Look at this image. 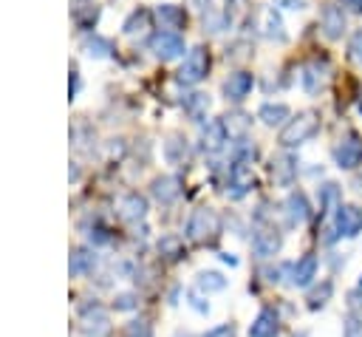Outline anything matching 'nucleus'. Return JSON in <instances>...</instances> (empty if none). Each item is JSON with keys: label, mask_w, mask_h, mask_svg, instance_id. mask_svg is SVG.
<instances>
[{"label": "nucleus", "mask_w": 362, "mask_h": 337, "mask_svg": "<svg viewBox=\"0 0 362 337\" xmlns=\"http://www.w3.org/2000/svg\"><path fill=\"white\" fill-rule=\"evenodd\" d=\"M342 6L348 11H354V14H362V0H342Z\"/></svg>", "instance_id": "41"}, {"label": "nucleus", "mask_w": 362, "mask_h": 337, "mask_svg": "<svg viewBox=\"0 0 362 337\" xmlns=\"http://www.w3.org/2000/svg\"><path fill=\"white\" fill-rule=\"evenodd\" d=\"M297 176V159L291 153H280L277 159H272V178L283 187H288Z\"/></svg>", "instance_id": "14"}, {"label": "nucleus", "mask_w": 362, "mask_h": 337, "mask_svg": "<svg viewBox=\"0 0 362 337\" xmlns=\"http://www.w3.org/2000/svg\"><path fill=\"white\" fill-rule=\"evenodd\" d=\"M206 337H235V326L232 323H223V326H215L206 331Z\"/></svg>", "instance_id": "37"}, {"label": "nucleus", "mask_w": 362, "mask_h": 337, "mask_svg": "<svg viewBox=\"0 0 362 337\" xmlns=\"http://www.w3.org/2000/svg\"><path fill=\"white\" fill-rule=\"evenodd\" d=\"M221 122H223V130H226L229 139H246V133H249V127H252V119H249L246 113H240V110L226 113Z\"/></svg>", "instance_id": "22"}, {"label": "nucleus", "mask_w": 362, "mask_h": 337, "mask_svg": "<svg viewBox=\"0 0 362 337\" xmlns=\"http://www.w3.org/2000/svg\"><path fill=\"white\" fill-rule=\"evenodd\" d=\"M328 68L325 65H320V62H308L305 68H303V88L308 91V93H317L322 85H325V79H328V74H325Z\"/></svg>", "instance_id": "24"}, {"label": "nucleus", "mask_w": 362, "mask_h": 337, "mask_svg": "<svg viewBox=\"0 0 362 337\" xmlns=\"http://www.w3.org/2000/svg\"><path fill=\"white\" fill-rule=\"evenodd\" d=\"M124 337H153V329H150V323L147 320H130L127 326H124Z\"/></svg>", "instance_id": "34"}, {"label": "nucleus", "mask_w": 362, "mask_h": 337, "mask_svg": "<svg viewBox=\"0 0 362 337\" xmlns=\"http://www.w3.org/2000/svg\"><path fill=\"white\" fill-rule=\"evenodd\" d=\"M314 278H317V258L314 255H303L291 266V286H308Z\"/></svg>", "instance_id": "19"}, {"label": "nucleus", "mask_w": 362, "mask_h": 337, "mask_svg": "<svg viewBox=\"0 0 362 337\" xmlns=\"http://www.w3.org/2000/svg\"><path fill=\"white\" fill-rule=\"evenodd\" d=\"M252 85H255V76H252L249 71H232V74L226 76V82H223V93H226V99L240 102V99L249 96Z\"/></svg>", "instance_id": "11"}, {"label": "nucleus", "mask_w": 362, "mask_h": 337, "mask_svg": "<svg viewBox=\"0 0 362 337\" xmlns=\"http://www.w3.org/2000/svg\"><path fill=\"white\" fill-rule=\"evenodd\" d=\"M76 91H79V74H76V68H71V99L76 96Z\"/></svg>", "instance_id": "42"}, {"label": "nucleus", "mask_w": 362, "mask_h": 337, "mask_svg": "<svg viewBox=\"0 0 362 337\" xmlns=\"http://www.w3.org/2000/svg\"><path fill=\"white\" fill-rule=\"evenodd\" d=\"M158 252H161V255H167L170 261H175V258H181V255H184V244H181V238H178V235H164V238L158 241Z\"/></svg>", "instance_id": "30"}, {"label": "nucleus", "mask_w": 362, "mask_h": 337, "mask_svg": "<svg viewBox=\"0 0 362 337\" xmlns=\"http://www.w3.org/2000/svg\"><path fill=\"white\" fill-rule=\"evenodd\" d=\"M331 292H334L331 280H322V283H320L317 289H311V292H308V306H311V309H322V306L328 303Z\"/></svg>", "instance_id": "32"}, {"label": "nucleus", "mask_w": 362, "mask_h": 337, "mask_svg": "<svg viewBox=\"0 0 362 337\" xmlns=\"http://www.w3.org/2000/svg\"><path fill=\"white\" fill-rule=\"evenodd\" d=\"M195 286H198V292H204V295L223 292V289H226V278H223L221 272H215V269H206V272H198Z\"/></svg>", "instance_id": "26"}, {"label": "nucleus", "mask_w": 362, "mask_h": 337, "mask_svg": "<svg viewBox=\"0 0 362 337\" xmlns=\"http://www.w3.org/2000/svg\"><path fill=\"white\" fill-rule=\"evenodd\" d=\"M334 161H337V167H342V170H356V167L362 164V139H359L356 133L345 136V139L337 144V150H334Z\"/></svg>", "instance_id": "7"}, {"label": "nucleus", "mask_w": 362, "mask_h": 337, "mask_svg": "<svg viewBox=\"0 0 362 337\" xmlns=\"http://www.w3.org/2000/svg\"><path fill=\"white\" fill-rule=\"evenodd\" d=\"M320 28L328 40H339L342 31H345V8L337 6V3H328L320 14Z\"/></svg>", "instance_id": "10"}, {"label": "nucleus", "mask_w": 362, "mask_h": 337, "mask_svg": "<svg viewBox=\"0 0 362 337\" xmlns=\"http://www.w3.org/2000/svg\"><path fill=\"white\" fill-rule=\"evenodd\" d=\"M79 329L85 337H105L110 331V317L99 303H88L79 312Z\"/></svg>", "instance_id": "4"}, {"label": "nucleus", "mask_w": 362, "mask_h": 337, "mask_svg": "<svg viewBox=\"0 0 362 337\" xmlns=\"http://www.w3.org/2000/svg\"><path fill=\"white\" fill-rule=\"evenodd\" d=\"M119 215L124 221H141L147 215V198L139 195V193H127L122 201H119Z\"/></svg>", "instance_id": "17"}, {"label": "nucleus", "mask_w": 362, "mask_h": 337, "mask_svg": "<svg viewBox=\"0 0 362 337\" xmlns=\"http://www.w3.org/2000/svg\"><path fill=\"white\" fill-rule=\"evenodd\" d=\"M88 238H90L93 244H105V241H107V232H105L102 227H96V229H90V232H88Z\"/></svg>", "instance_id": "39"}, {"label": "nucleus", "mask_w": 362, "mask_h": 337, "mask_svg": "<svg viewBox=\"0 0 362 337\" xmlns=\"http://www.w3.org/2000/svg\"><path fill=\"white\" fill-rule=\"evenodd\" d=\"M277 6H283V8H305V0H277Z\"/></svg>", "instance_id": "40"}, {"label": "nucleus", "mask_w": 362, "mask_h": 337, "mask_svg": "<svg viewBox=\"0 0 362 337\" xmlns=\"http://www.w3.org/2000/svg\"><path fill=\"white\" fill-rule=\"evenodd\" d=\"M209 71V51L204 45H195L192 51H187L181 68H178V82L181 85H198Z\"/></svg>", "instance_id": "3"}, {"label": "nucleus", "mask_w": 362, "mask_h": 337, "mask_svg": "<svg viewBox=\"0 0 362 337\" xmlns=\"http://www.w3.org/2000/svg\"><path fill=\"white\" fill-rule=\"evenodd\" d=\"M257 178H255V170L249 161H232L229 164V195L232 198H243L249 190H255Z\"/></svg>", "instance_id": "6"}, {"label": "nucleus", "mask_w": 362, "mask_h": 337, "mask_svg": "<svg viewBox=\"0 0 362 337\" xmlns=\"http://www.w3.org/2000/svg\"><path fill=\"white\" fill-rule=\"evenodd\" d=\"M150 193L156 201L161 204H173L178 195H181V187H178V178L175 176H158L150 181Z\"/></svg>", "instance_id": "13"}, {"label": "nucleus", "mask_w": 362, "mask_h": 337, "mask_svg": "<svg viewBox=\"0 0 362 337\" xmlns=\"http://www.w3.org/2000/svg\"><path fill=\"white\" fill-rule=\"evenodd\" d=\"M82 51H85L88 57H110V54H113V45H110V40H105L102 34H88V37L82 40Z\"/></svg>", "instance_id": "27"}, {"label": "nucleus", "mask_w": 362, "mask_h": 337, "mask_svg": "<svg viewBox=\"0 0 362 337\" xmlns=\"http://www.w3.org/2000/svg\"><path fill=\"white\" fill-rule=\"evenodd\" d=\"M150 25V11L147 8H136L127 14V20L122 23V31L124 34H136V31H144Z\"/></svg>", "instance_id": "28"}, {"label": "nucleus", "mask_w": 362, "mask_h": 337, "mask_svg": "<svg viewBox=\"0 0 362 337\" xmlns=\"http://www.w3.org/2000/svg\"><path fill=\"white\" fill-rule=\"evenodd\" d=\"M334 229H337V235H345V238L359 235L362 232V210L354 204H337Z\"/></svg>", "instance_id": "8"}, {"label": "nucleus", "mask_w": 362, "mask_h": 337, "mask_svg": "<svg viewBox=\"0 0 362 337\" xmlns=\"http://www.w3.org/2000/svg\"><path fill=\"white\" fill-rule=\"evenodd\" d=\"M164 156L170 164H184L189 159V142L181 136V133H173L167 142H164Z\"/></svg>", "instance_id": "20"}, {"label": "nucleus", "mask_w": 362, "mask_h": 337, "mask_svg": "<svg viewBox=\"0 0 362 337\" xmlns=\"http://www.w3.org/2000/svg\"><path fill=\"white\" fill-rule=\"evenodd\" d=\"M280 246H283V235L274 227L255 229V235H252V252L257 258H274L280 252Z\"/></svg>", "instance_id": "9"}, {"label": "nucleus", "mask_w": 362, "mask_h": 337, "mask_svg": "<svg viewBox=\"0 0 362 337\" xmlns=\"http://www.w3.org/2000/svg\"><path fill=\"white\" fill-rule=\"evenodd\" d=\"M181 105H184V113H187L192 122H204V116H206V110H209V96L201 93V91H195V93H187Z\"/></svg>", "instance_id": "21"}, {"label": "nucleus", "mask_w": 362, "mask_h": 337, "mask_svg": "<svg viewBox=\"0 0 362 337\" xmlns=\"http://www.w3.org/2000/svg\"><path fill=\"white\" fill-rule=\"evenodd\" d=\"M96 20H99V6H76L74 8V23L79 25V28H93L96 25Z\"/></svg>", "instance_id": "29"}, {"label": "nucleus", "mask_w": 362, "mask_h": 337, "mask_svg": "<svg viewBox=\"0 0 362 337\" xmlns=\"http://www.w3.org/2000/svg\"><path fill=\"white\" fill-rule=\"evenodd\" d=\"M348 51H351V57H354L356 62H362V28L351 34V42H348Z\"/></svg>", "instance_id": "35"}, {"label": "nucleus", "mask_w": 362, "mask_h": 337, "mask_svg": "<svg viewBox=\"0 0 362 337\" xmlns=\"http://www.w3.org/2000/svg\"><path fill=\"white\" fill-rule=\"evenodd\" d=\"M226 142H229V136H226V130H223V122H221V119L206 122V127L201 130V150L218 153V150H223Z\"/></svg>", "instance_id": "12"}, {"label": "nucleus", "mask_w": 362, "mask_h": 337, "mask_svg": "<svg viewBox=\"0 0 362 337\" xmlns=\"http://www.w3.org/2000/svg\"><path fill=\"white\" fill-rule=\"evenodd\" d=\"M337 198H339V190H337V184H325V187H322V207H331Z\"/></svg>", "instance_id": "36"}, {"label": "nucleus", "mask_w": 362, "mask_h": 337, "mask_svg": "<svg viewBox=\"0 0 362 337\" xmlns=\"http://www.w3.org/2000/svg\"><path fill=\"white\" fill-rule=\"evenodd\" d=\"M257 119H260L263 125H269V127H277V125H286V122L291 119V110H288V105H283V102H266V105H260Z\"/></svg>", "instance_id": "18"}, {"label": "nucleus", "mask_w": 362, "mask_h": 337, "mask_svg": "<svg viewBox=\"0 0 362 337\" xmlns=\"http://www.w3.org/2000/svg\"><path fill=\"white\" fill-rule=\"evenodd\" d=\"M150 51L158 57V59H175V57H181L184 54V37L178 34V31H167V28H161V31H156L153 37H150Z\"/></svg>", "instance_id": "5"}, {"label": "nucleus", "mask_w": 362, "mask_h": 337, "mask_svg": "<svg viewBox=\"0 0 362 337\" xmlns=\"http://www.w3.org/2000/svg\"><path fill=\"white\" fill-rule=\"evenodd\" d=\"M286 215H288V224H305L311 218V207H308L305 193H300V190L288 193V198H286Z\"/></svg>", "instance_id": "15"}, {"label": "nucleus", "mask_w": 362, "mask_h": 337, "mask_svg": "<svg viewBox=\"0 0 362 337\" xmlns=\"http://www.w3.org/2000/svg\"><path fill=\"white\" fill-rule=\"evenodd\" d=\"M359 110H362V96H359Z\"/></svg>", "instance_id": "43"}, {"label": "nucleus", "mask_w": 362, "mask_h": 337, "mask_svg": "<svg viewBox=\"0 0 362 337\" xmlns=\"http://www.w3.org/2000/svg\"><path fill=\"white\" fill-rule=\"evenodd\" d=\"M156 14H158V20H161V25H164L167 31H175V28H181V25L187 23L184 8H181V6H173V3H161V6L156 8Z\"/></svg>", "instance_id": "23"}, {"label": "nucleus", "mask_w": 362, "mask_h": 337, "mask_svg": "<svg viewBox=\"0 0 362 337\" xmlns=\"http://www.w3.org/2000/svg\"><path fill=\"white\" fill-rule=\"evenodd\" d=\"M277 331H280V320L272 309H263L249 326V337H277Z\"/></svg>", "instance_id": "16"}, {"label": "nucleus", "mask_w": 362, "mask_h": 337, "mask_svg": "<svg viewBox=\"0 0 362 337\" xmlns=\"http://www.w3.org/2000/svg\"><path fill=\"white\" fill-rule=\"evenodd\" d=\"M359 292H362V280H359Z\"/></svg>", "instance_id": "44"}, {"label": "nucleus", "mask_w": 362, "mask_h": 337, "mask_svg": "<svg viewBox=\"0 0 362 337\" xmlns=\"http://www.w3.org/2000/svg\"><path fill=\"white\" fill-rule=\"evenodd\" d=\"M266 34H269L272 40H277V42H286L283 20H280V14H277L274 8H269V11H266Z\"/></svg>", "instance_id": "31"}, {"label": "nucleus", "mask_w": 362, "mask_h": 337, "mask_svg": "<svg viewBox=\"0 0 362 337\" xmlns=\"http://www.w3.org/2000/svg\"><path fill=\"white\" fill-rule=\"evenodd\" d=\"M93 266H96V255H93L90 249H74V252H71L68 269H71L74 278H82V275L93 272Z\"/></svg>", "instance_id": "25"}, {"label": "nucleus", "mask_w": 362, "mask_h": 337, "mask_svg": "<svg viewBox=\"0 0 362 337\" xmlns=\"http://www.w3.org/2000/svg\"><path fill=\"white\" fill-rule=\"evenodd\" d=\"M119 312H124V309H133L136 306V295H130V292H124V295H119L116 297V303H113Z\"/></svg>", "instance_id": "38"}, {"label": "nucleus", "mask_w": 362, "mask_h": 337, "mask_svg": "<svg viewBox=\"0 0 362 337\" xmlns=\"http://www.w3.org/2000/svg\"><path fill=\"white\" fill-rule=\"evenodd\" d=\"M218 229H221V221H218V212L212 207L192 210L189 218H187V227H184L189 241H209V238L218 235Z\"/></svg>", "instance_id": "2"}, {"label": "nucleus", "mask_w": 362, "mask_h": 337, "mask_svg": "<svg viewBox=\"0 0 362 337\" xmlns=\"http://www.w3.org/2000/svg\"><path fill=\"white\" fill-rule=\"evenodd\" d=\"M342 337H362V314L348 312L342 320Z\"/></svg>", "instance_id": "33"}, {"label": "nucleus", "mask_w": 362, "mask_h": 337, "mask_svg": "<svg viewBox=\"0 0 362 337\" xmlns=\"http://www.w3.org/2000/svg\"><path fill=\"white\" fill-rule=\"evenodd\" d=\"M320 130V113H314V110H300L297 116H291L283 127H280V144L286 147V150H291V147H300V144H305L308 139H314V133Z\"/></svg>", "instance_id": "1"}]
</instances>
